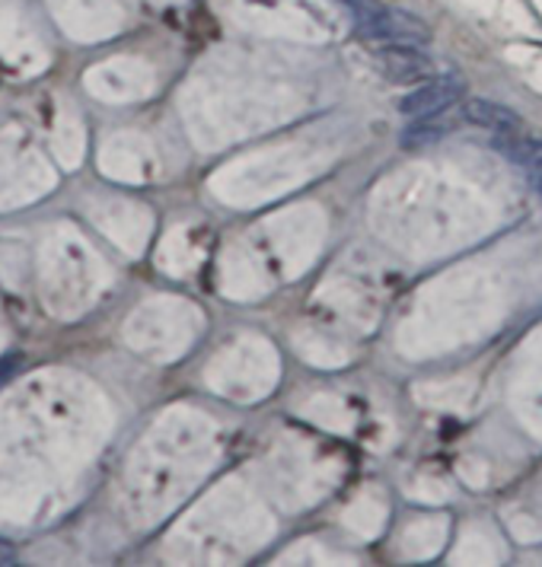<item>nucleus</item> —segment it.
<instances>
[{
    "label": "nucleus",
    "mask_w": 542,
    "mask_h": 567,
    "mask_svg": "<svg viewBox=\"0 0 542 567\" xmlns=\"http://www.w3.org/2000/svg\"><path fill=\"white\" fill-rule=\"evenodd\" d=\"M466 93L463 78L457 74H443V78L421 80V86H415L409 96L399 100V112L406 118H421V115H438L447 112L450 105L460 103V96Z\"/></svg>",
    "instance_id": "nucleus-2"
},
{
    "label": "nucleus",
    "mask_w": 542,
    "mask_h": 567,
    "mask_svg": "<svg viewBox=\"0 0 542 567\" xmlns=\"http://www.w3.org/2000/svg\"><path fill=\"white\" fill-rule=\"evenodd\" d=\"M13 561H17V548L0 539V565H13Z\"/></svg>",
    "instance_id": "nucleus-8"
},
{
    "label": "nucleus",
    "mask_w": 542,
    "mask_h": 567,
    "mask_svg": "<svg viewBox=\"0 0 542 567\" xmlns=\"http://www.w3.org/2000/svg\"><path fill=\"white\" fill-rule=\"evenodd\" d=\"M463 118L479 125V128L498 131V134H517L520 131V115L514 109L501 103H491V100H466L463 103Z\"/></svg>",
    "instance_id": "nucleus-4"
},
{
    "label": "nucleus",
    "mask_w": 542,
    "mask_h": 567,
    "mask_svg": "<svg viewBox=\"0 0 542 567\" xmlns=\"http://www.w3.org/2000/svg\"><path fill=\"white\" fill-rule=\"evenodd\" d=\"M20 367H23V358H20V354H7V358H0V386H3V383H10V380L20 373Z\"/></svg>",
    "instance_id": "nucleus-7"
},
{
    "label": "nucleus",
    "mask_w": 542,
    "mask_h": 567,
    "mask_svg": "<svg viewBox=\"0 0 542 567\" xmlns=\"http://www.w3.org/2000/svg\"><path fill=\"white\" fill-rule=\"evenodd\" d=\"M533 185H536V192L542 195V173H533Z\"/></svg>",
    "instance_id": "nucleus-9"
},
{
    "label": "nucleus",
    "mask_w": 542,
    "mask_h": 567,
    "mask_svg": "<svg viewBox=\"0 0 542 567\" xmlns=\"http://www.w3.org/2000/svg\"><path fill=\"white\" fill-rule=\"evenodd\" d=\"M494 151L514 159L517 166L542 173V141L540 137H514V134H498Z\"/></svg>",
    "instance_id": "nucleus-6"
},
{
    "label": "nucleus",
    "mask_w": 542,
    "mask_h": 567,
    "mask_svg": "<svg viewBox=\"0 0 542 567\" xmlns=\"http://www.w3.org/2000/svg\"><path fill=\"white\" fill-rule=\"evenodd\" d=\"M450 131H457V122H453L447 112H438V115H421V118H415L409 128H402V134H399V144H402L406 151L431 147V144L443 141Z\"/></svg>",
    "instance_id": "nucleus-5"
},
{
    "label": "nucleus",
    "mask_w": 542,
    "mask_h": 567,
    "mask_svg": "<svg viewBox=\"0 0 542 567\" xmlns=\"http://www.w3.org/2000/svg\"><path fill=\"white\" fill-rule=\"evenodd\" d=\"M355 10V23L367 42L377 45H415L425 49L431 42V29L415 13L396 10V7H380L374 0H345Z\"/></svg>",
    "instance_id": "nucleus-1"
},
{
    "label": "nucleus",
    "mask_w": 542,
    "mask_h": 567,
    "mask_svg": "<svg viewBox=\"0 0 542 567\" xmlns=\"http://www.w3.org/2000/svg\"><path fill=\"white\" fill-rule=\"evenodd\" d=\"M377 68L389 83H421L434 78V61L415 45H387L377 52Z\"/></svg>",
    "instance_id": "nucleus-3"
}]
</instances>
